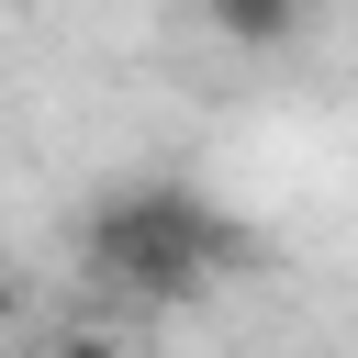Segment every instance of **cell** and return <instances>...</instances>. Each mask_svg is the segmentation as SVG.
I'll return each mask as SVG.
<instances>
[{
  "label": "cell",
  "instance_id": "obj_1",
  "mask_svg": "<svg viewBox=\"0 0 358 358\" xmlns=\"http://www.w3.org/2000/svg\"><path fill=\"white\" fill-rule=\"evenodd\" d=\"M257 257V235L235 213H213L201 190L179 179H134V190H101L90 224H78V268L123 302H201L213 280H235Z\"/></svg>",
  "mask_w": 358,
  "mask_h": 358
},
{
  "label": "cell",
  "instance_id": "obj_2",
  "mask_svg": "<svg viewBox=\"0 0 358 358\" xmlns=\"http://www.w3.org/2000/svg\"><path fill=\"white\" fill-rule=\"evenodd\" d=\"M190 11H201V34L235 45V56H280V45H302V0H190Z\"/></svg>",
  "mask_w": 358,
  "mask_h": 358
},
{
  "label": "cell",
  "instance_id": "obj_3",
  "mask_svg": "<svg viewBox=\"0 0 358 358\" xmlns=\"http://www.w3.org/2000/svg\"><path fill=\"white\" fill-rule=\"evenodd\" d=\"M45 358H134V336H112V324H56Z\"/></svg>",
  "mask_w": 358,
  "mask_h": 358
},
{
  "label": "cell",
  "instance_id": "obj_4",
  "mask_svg": "<svg viewBox=\"0 0 358 358\" xmlns=\"http://www.w3.org/2000/svg\"><path fill=\"white\" fill-rule=\"evenodd\" d=\"M11 302H22V291H11V268H0V324H11Z\"/></svg>",
  "mask_w": 358,
  "mask_h": 358
}]
</instances>
